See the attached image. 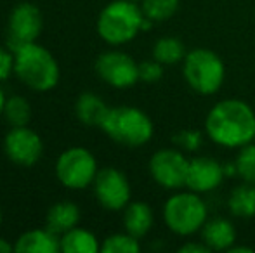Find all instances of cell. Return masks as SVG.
<instances>
[{
    "mask_svg": "<svg viewBox=\"0 0 255 253\" xmlns=\"http://www.w3.org/2000/svg\"><path fill=\"white\" fill-rule=\"evenodd\" d=\"M142 14L154 23L168 21L179 9V0H142Z\"/></svg>",
    "mask_w": 255,
    "mask_h": 253,
    "instance_id": "603a6c76",
    "label": "cell"
},
{
    "mask_svg": "<svg viewBox=\"0 0 255 253\" xmlns=\"http://www.w3.org/2000/svg\"><path fill=\"white\" fill-rule=\"evenodd\" d=\"M224 165L210 156H196L189 160L186 187L198 194L217 189L224 180Z\"/></svg>",
    "mask_w": 255,
    "mask_h": 253,
    "instance_id": "4fadbf2b",
    "label": "cell"
},
{
    "mask_svg": "<svg viewBox=\"0 0 255 253\" xmlns=\"http://www.w3.org/2000/svg\"><path fill=\"white\" fill-rule=\"evenodd\" d=\"M189 160L181 149H160L149 160V173L163 189L177 191L186 186Z\"/></svg>",
    "mask_w": 255,
    "mask_h": 253,
    "instance_id": "ba28073f",
    "label": "cell"
},
{
    "mask_svg": "<svg viewBox=\"0 0 255 253\" xmlns=\"http://www.w3.org/2000/svg\"><path fill=\"white\" fill-rule=\"evenodd\" d=\"M3 118L10 127H24L30 123L31 106L23 95H10L3 106Z\"/></svg>",
    "mask_w": 255,
    "mask_h": 253,
    "instance_id": "7402d4cb",
    "label": "cell"
},
{
    "mask_svg": "<svg viewBox=\"0 0 255 253\" xmlns=\"http://www.w3.org/2000/svg\"><path fill=\"white\" fill-rule=\"evenodd\" d=\"M5 101H7L5 94H3V90L0 88V116H3V106H5Z\"/></svg>",
    "mask_w": 255,
    "mask_h": 253,
    "instance_id": "1f68e13d",
    "label": "cell"
},
{
    "mask_svg": "<svg viewBox=\"0 0 255 253\" xmlns=\"http://www.w3.org/2000/svg\"><path fill=\"white\" fill-rule=\"evenodd\" d=\"M186 54H188V51H186L184 42L175 37H163L154 42L153 45V59H156L163 66L184 61Z\"/></svg>",
    "mask_w": 255,
    "mask_h": 253,
    "instance_id": "44dd1931",
    "label": "cell"
},
{
    "mask_svg": "<svg viewBox=\"0 0 255 253\" xmlns=\"http://www.w3.org/2000/svg\"><path fill=\"white\" fill-rule=\"evenodd\" d=\"M44 17L35 3L21 2L10 10L9 26H7V47L16 51L21 45L37 42L42 33Z\"/></svg>",
    "mask_w": 255,
    "mask_h": 253,
    "instance_id": "9c48e42d",
    "label": "cell"
},
{
    "mask_svg": "<svg viewBox=\"0 0 255 253\" xmlns=\"http://www.w3.org/2000/svg\"><path fill=\"white\" fill-rule=\"evenodd\" d=\"M182 75L188 85L202 95L221 90L226 80V66L210 49H193L182 61Z\"/></svg>",
    "mask_w": 255,
    "mask_h": 253,
    "instance_id": "5b68a950",
    "label": "cell"
},
{
    "mask_svg": "<svg viewBox=\"0 0 255 253\" xmlns=\"http://www.w3.org/2000/svg\"><path fill=\"white\" fill-rule=\"evenodd\" d=\"M80 222V208L71 201H59L52 205L45 217L47 229L57 236H63L70 229L78 226Z\"/></svg>",
    "mask_w": 255,
    "mask_h": 253,
    "instance_id": "e0dca14e",
    "label": "cell"
},
{
    "mask_svg": "<svg viewBox=\"0 0 255 253\" xmlns=\"http://www.w3.org/2000/svg\"><path fill=\"white\" fill-rule=\"evenodd\" d=\"M228 252L229 253H254V250L250 247H235V245H233Z\"/></svg>",
    "mask_w": 255,
    "mask_h": 253,
    "instance_id": "4dcf8cb0",
    "label": "cell"
},
{
    "mask_svg": "<svg viewBox=\"0 0 255 253\" xmlns=\"http://www.w3.org/2000/svg\"><path fill=\"white\" fill-rule=\"evenodd\" d=\"M132 2H142V0H132Z\"/></svg>",
    "mask_w": 255,
    "mask_h": 253,
    "instance_id": "836d02e7",
    "label": "cell"
},
{
    "mask_svg": "<svg viewBox=\"0 0 255 253\" xmlns=\"http://www.w3.org/2000/svg\"><path fill=\"white\" fill-rule=\"evenodd\" d=\"M96 71L115 88H130L139 82V64L122 51L103 52L96 61Z\"/></svg>",
    "mask_w": 255,
    "mask_h": 253,
    "instance_id": "8fae6325",
    "label": "cell"
},
{
    "mask_svg": "<svg viewBox=\"0 0 255 253\" xmlns=\"http://www.w3.org/2000/svg\"><path fill=\"white\" fill-rule=\"evenodd\" d=\"M254 141H255V139H254Z\"/></svg>",
    "mask_w": 255,
    "mask_h": 253,
    "instance_id": "e575fe53",
    "label": "cell"
},
{
    "mask_svg": "<svg viewBox=\"0 0 255 253\" xmlns=\"http://www.w3.org/2000/svg\"><path fill=\"white\" fill-rule=\"evenodd\" d=\"M14 73L28 88L49 92L59 82V64L45 47L37 42L21 45L14 51Z\"/></svg>",
    "mask_w": 255,
    "mask_h": 253,
    "instance_id": "7a4b0ae2",
    "label": "cell"
},
{
    "mask_svg": "<svg viewBox=\"0 0 255 253\" xmlns=\"http://www.w3.org/2000/svg\"><path fill=\"white\" fill-rule=\"evenodd\" d=\"M10 252H14V247L7 240L0 238V253H10Z\"/></svg>",
    "mask_w": 255,
    "mask_h": 253,
    "instance_id": "f546056e",
    "label": "cell"
},
{
    "mask_svg": "<svg viewBox=\"0 0 255 253\" xmlns=\"http://www.w3.org/2000/svg\"><path fill=\"white\" fill-rule=\"evenodd\" d=\"M108 109L110 108L103 101V97H99L98 94H92V92L82 94L75 102V115L84 125L89 127H101Z\"/></svg>",
    "mask_w": 255,
    "mask_h": 253,
    "instance_id": "ac0fdd59",
    "label": "cell"
},
{
    "mask_svg": "<svg viewBox=\"0 0 255 253\" xmlns=\"http://www.w3.org/2000/svg\"><path fill=\"white\" fill-rule=\"evenodd\" d=\"M207 135L222 148L240 149L255 139V111L240 99H224L205 118Z\"/></svg>",
    "mask_w": 255,
    "mask_h": 253,
    "instance_id": "6da1fadb",
    "label": "cell"
},
{
    "mask_svg": "<svg viewBox=\"0 0 255 253\" xmlns=\"http://www.w3.org/2000/svg\"><path fill=\"white\" fill-rule=\"evenodd\" d=\"M61 252L63 253H98L101 252L98 238L87 229L73 227L61 236Z\"/></svg>",
    "mask_w": 255,
    "mask_h": 253,
    "instance_id": "d6986e66",
    "label": "cell"
},
{
    "mask_svg": "<svg viewBox=\"0 0 255 253\" xmlns=\"http://www.w3.org/2000/svg\"><path fill=\"white\" fill-rule=\"evenodd\" d=\"M98 162L85 148H70L59 155L56 162V177L64 187L80 191L94 184L98 175Z\"/></svg>",
    "mask_w": 255,
    "mask_h": 253,
    "instance_id": "52a82bcc",
    "label": "cell"
},
{
    "mask_svg": "<svg viewBox=\"0 0 255 253\" xmlns=\"http://www.w3.org/2000/svg\"><path fill=\"white\" fill-rule=\"evenodd\" d=\"M94 192L99 205L111 212L124 210L130 203V184L125 173L115 167H106L94 179Z\"/></svg>",
    "mask_w": 255,
    "mask_h": 253,
    "instance_id": "30bf717a",
    "label": "cell"
},
{
    "mask_svg": "<svg viewBox=\"0 0 255 253\" xmlns=\"http://www.w3.org/2000/svg\"><path fill=\"white\" fill-rule=\"evenodd\" d=\"M235 163L240 179L243 182L255 184V142H250V144L240 148Z\"/></svg>",
    "mask_w": 255,
    "mask_h": 253,
    "instance_id": "d4e9b609",
    "label": "cell"
},
{
    "mask_svg": "<svg viewBox=\"0 0 255 253\" xmlns=\"http://www.w3.org/2000/svg\"><path fill=\"white\" fill-rule=\"evenodd\" d=\"M141 245L139 240L132 234L125 233H117L108 236L101 245L103 253H139Z\"/></svg>",
    "mask_w": 255,
    "mask_h": 253,
    "instance_id": "cb8c5ba5",
    "label": "cell"
},
{
    "mask_svg": "<svg viewBox=\"0 0 255 253\" xmlns=\"http://www.w3.org/2000/svg\"><path fill=\"white\" fill-rule=\"evenodd\" d=\"M99 128L111 141L127 148H141L148 144L154 132L151 118L134 106L110 108Z\"/></svg>",
    "mask_w": 255,
    "mask_h": 253,
    "instance_id": "3957f363",
    "label": "cell"
},
{
    "mask_svg": "<svg viewBox=\"0 0 255 253\" xmlns=\"http://www.w3.org/2000/svg\"><path fill=\"white\" fill-rule=\"evenodd\" d=\"M14 71V52L0 47V82L7 80Z\"/></svg>",
    "mask_w": 255,
    "mask_h": 253,
    "instance_id": "83f0119b",
    "label": "cell"
},
{
    "mask_svg": "<svg viewBox=\"0 0 255 253\" xmlns=\"http://www.w3.org/2000/svg\"><path fill=\"white\" fill-rule=\"evenodd\" d=\"M153 210L148 203L134 201L128 203L124 208V227L128 234L135 236L137 240L144 238L153 227Z\"/></svg>",
    "mask_w": 255,
    "mask_h": 253,
    "instance_id": "2e32d148",
    "label": "cell"
},
{
    "mask_svg": "<svg viewBox=\"0 0 255 253\" xmlns=\"http://www.w3.org/2000/svg\"><path fill=\"white\" fill-rule=\"evenodd\" d=\"M208 208L198 192H175L163 205V220L172 233L179 236H191L202 231L207 222Z\"/></svg>",
    "mask_w": 255,
    "mask_h": 253,
    "instance_id": "8992f818",
    "label": "cell"
},
{
    "mask_svg": "<svg viewBox=\"0 0 255 253\" xmlns=\"http://www.w3.org/2000/svg\"><path fill=\"white\" fill-rule=\"evenodd\" d=\"M228 208L231 215L240 219L255 217V184L243 182L236 186L228 198Z\"/></svg>",
    "mask_w": 255,
    "mask_h": 253,
    "instance_id": "ffe728a7",
    "label": "cell"
},
{
    "mask_svg": "<svg viewBox=\"0 0 255 253\" xmlns=\"http://www.w3.org/2000/svg\"><path fill=\"white\" fill-rule=\"evenodd\" d=\"M179 252L181 253H208L212 252L210 248L207 247V245L203 243H196V241H189V243H184L181 248H179Z\"/></svg>",
    "mask_w": 255,
    "mask_h": 253,
    "instance_id": "f1b7e54d",
    "label": "cell"
},
{
    "mask_svg": "<svg viewBox=\"0 0 255 253\" xmlns=\"http://www.w3.org/2000/svg\"><path fill=\"white\" fill-rule=\"evenodd\" d=\"M17 253H59L61 236L49 229H31L21 234L14 245Z\"/></svg>",
    "mask_w": 255,
    "mask_h": 253,
    "instance_id": "9a60e30c",
    "label": "cell"
},
{
    "mask_svg": "<svg viewBox=\"0 0 255 253\" xmlns=\"http://www.w3.org/2000/svg\"><path fill=\"white\" fill-rule=\"evenodd\" d=\"M174 144L181 151L195 153L202 146V132L196 128H181L174 134Z\"/></svg>",
    "mask_w": 255,
    "mask_h": 253,
    "instance_id": "484cf974",
    "label": "cell"
},
{
    "mask_svg": "<svg viewBox=\"0 0 255 253\" xmlns=\"http://www.w3.org/2000/svg\"><path fill=\"white\" fill-rule=\"evenodd\" d=\"M161 77H163V64L158 63L156 59H149V61H142L139 64V80L153 84Z\"/></svg>",
    "mask_w": 255,
    "mask_h": 253,
    "instance_id": "4316f807",
    "label": "cell"
},
{
    "mask_svg": "<svg viewBox=\"0 0 255 253\" xmlns=\"http://www.w3.org/2000/svg\"><path fill=\"white\" fill-rule=\"evenodd\" d=\"M0 224H2V208H0Z\"/></svg>",
    "mask_w": 255,
    "mask_h": 253,
    "instance_id": "d6a6232c",
    "label": "cell"
},
{
    "mask_svg": "<svg viewBox=\"0 0 255 253\" xmlns=\"http://www.w3.org/2000/svg\"><path fill=\"white\" fill-rule=\"evenodd\" d=\"M144 19L142 9L132 0H113L98 17V33L106 44L122 45L135 38Z\"/></svg>",
    "mask_w": 255,
    "mask_h": 253,
    "instance_id": "277c9868",
    "label": "cell"
},
{
    "mask_svg": "<svg viewBox=\"0 0 255 253\" xmlns=\"http://www.w3.org/2000/svg\"><path fill=\"white\" fill-rule=\"evenodd\" d=\"M3 151L12 163L21 167H33L44 153L42 137L28 125L12 127L3 139Z\"/></svg>",
    "mask_w": 255,
    "mask_h": 253,
    "instance_id": "7c38bea8",
    "label": "cell"
},
{
    "mask_svg": "<svg viewBox=\"0 0 255 253\" xmlns=\"http://www.w3.org/2000/svg\"><path fill=\"white\" fill-rule=\"evenodd\" d=\"M202 241L214 252H228L236 241V229L228 219L215 217L203 224Z\"/></svg>",
    "mask_w": 255,
    "mask_h": 253,
    "instance_id": "5bb4252c",
    "label": "cell"
}]
</instances>
